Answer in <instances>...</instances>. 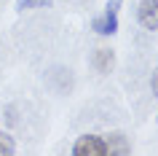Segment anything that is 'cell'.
I'll use <instances>...</instances> for the list:
<instances>
[{
  "instance_id": "6da1fadb",
  "label": "cell",
  "mask_w": 158,
  "mask_h": 156,
  "mask_svg": "<svg viewBox=\"0 0 158 156\" xmlns=\"http://www.w3.org/2000/svg\"><path fill=\"white\" fill-rule=\"evenodd\" d=\"M75 156H107V145H105V137H97V135H83L78 137V143L73 145Z\"/></svg>"
},
{
  "instance_id": "7a4b0ae2",
  "label": "cell",
  "mask_w": 158,
  "mask_h": 156,
  "mask_svg": "<svg viewBox=\"0 0 158 156\" xmlns=\"http://www.w3.org/2000/svg\"><path fill=\"white\" fill-rule=\"evenodd\" d=\"M137 19L145 30H158V0H142L137 8Z\"/></svg>"
},
{
  "instance_id": "3957f363",
  "label": "cell",
  "mask_w": 158,
  "mask_h": 156,
  "mask_svg": "<svg viewBox=\"0 0 158 156\" xmlns=\"http://www.w3.org/2000/svg\"><path fill=\"white\" fill-rule=\"evenodd\" d=\"M94 30L102 35H113L118 30V16L115 11H105V16H97L94 19Z\"/></svg>"
},
{
  "instance_id": "277c9868",
  "label": "cell",
  "mask_w": 158,
  "mask_h": 156,
  "mask_svg": "<svg viewBox=\"0 0 158 156\" xmlns=\"http://www.w3.org/2000/svg\"><path fill=\"white\" fill-rule=\"evenodd\" d=\"M105 145H107V156H126L131 151L123 135H107L105 137Z\"/></svg>"
},
{
  "instance_id": "5b68a950",
  "label": "cell",
  "mask_w": 158,
  "mask_h": 156,
  "mask_svg": "<svg viewBox=\"0 0 158 156\" xmlns=\"http://www.w3.org/2000/svg\"><path fill=\"white\" fill-rule=\"evenodd\" d=\"M91 62L97 67V73H110V67H113V49H99Z\"/></svg>"
},
{
  "instance_id": "8992f818",
  "label": "cell",
  "mask_w": 158,
  "mask_h": 156,
  "mask_svg": "<svg viewBox=\"0 0 158 156\" xmlns=\"http://www.w3.org/2000/svg\"><path fill=\"white\" fill-rule=\"evenodd\" d=\"M16 151V143H14V137L11 135H6V132H0V156H8Z\"/></svg>"
},
{
  "instance_id": "52a82bcc",
  "label": "cell",
  "mask_w": 158,
  "mask_h": 156,
  "mask_svg": "<svg viewBox=\"0 0 158 156\" xmlns=\"http://www.w3.org/2000/svg\"><path fill=\"white\" fill-rule=\"evenodd\" d=\"M38 6H51V0H19V3H16V8H19V11L38 8Z\"/></svg>"
},
{
  "instance_id": "ba28073f",
  "label": "cell",
  "mask_w": 158,
  "mask_h": 156,
  "mask_svg": "<svg viewBox=\"0 0 158 156\" xmlns=\"http://www.w3.org/2000/svg\"><path fill=\"white\" fill-rule=\"evenodd\" d=\"M150 89H153V94L158 97V70L153 73V78H150Z\"/></svg>"
},
{
  "instance_id": "9c48e42d",
  "label": "cell",
  "mask_w": 158,
  "mask_h": 156,
  "mask_svg": "<svg viewBox=\"0 0 158 156\" xmlns=\"http://www.w3.org/2000/svg\"><path fill=\"white\" fill-rule=\"evenodd\" d=\"M121 3H123V0H107V11H115V14H118Z\"/></svg>"
}]
</instances>
